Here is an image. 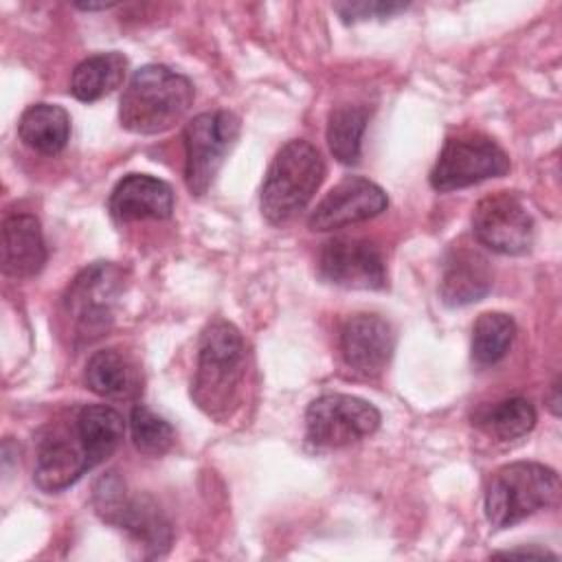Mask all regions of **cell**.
I'll return each instance as SVG.
<instances>
[{"label": "cell", "instance_id": "14", "mask_svg": "<svg viewBox=\"0 0 562 562\" xmlns=\"http://www.w3.org/2000/svg\"><path fill=\"white\" fill-rule=\"evenodd\" d=\"M110 215L116 222L167 220L173 213V189L147 173H127L110 193Z\"/></svg>", "mask_w": 562, "mask_h": 562}, {"label": "cell", "instance_id": "8", "mask_svg": "<svg viewBox=\"0 0 562 562\" xmlns=\"http://www.w3.org/2000/svg\"><path fill=\"white\" fill-rule=\"evenodd\" d=\"M380 426V411L356 395L327 393L310 402L305 432L318 448H342L373 435Z\"/></svg>", "mask_w": 562, "mask_h": 562}, {"label": "cell", "instance_id": "17", "mask_svg": "<svg viewBox=\"0 0 562 562\" xmlns=\"http://www.w3.org/2000/svg\"><path fill=\"white\" fill-rule=\"evenodd\" d=\"M88 470H92V465L79 437L70 441L64 435H50L42 439L37 448L33 481L44 492H59L77 483Z\"/></svg>", "mask_w": 562, "mask_h": 562}, {"label": "cell", "instance_id": "1", "mask_svg": "<svg viewBox=\"0 0 562 562\" xmlns=\"http://www.w3.org/2000/svg\"><path fill=\"white\" fill-rule=\"evenodd\" d=\"M193 99L189 77L162 64H147L130 77L121 94L119 121L134 134H160L184 119Z\"/></svg>", "mask_w": 562, "mask_h": 562}, {"label": "cell", "instance_id": "7", "mask_svg": "<svg viewBox=\"0 0 562 562\" xmlns=\"http://www.w3.org/2000/svg\"><path fill=\"white\" fill-rule=\"evenodd\" d=\"M509 171L507 154L483 134L450 136L430 171V187L435 191H454Z\"/></svg>", "mask_w": 562, "mask_h": 562}, {"label": "cell", "instance_id": "22", "mask_svg": "<svg viewBox=\"0 0 562 562\" xmlns=\"http://www.w3.org/2000/svg\"><path fill=\"white\" fill-rule=\"evenodd\" d=\"M367 123L369 110L360 105H340L329 112L327 143L338 162L356 165L360 160Z\"/></svg>", "mask_w": 562, "mask_h": 562}, {"label": "cell", "instance_id": "23", "mask_svg": "<svg viewBox=\"0 0 562 562\" xmlns=\"http://www.w3.org/2000/svg\"><path fill=\"white\" fill-rule=\"evenodd\" d=\"M516 334V323L503 312H485L472 327V360L481 367L496 364L505 358Z\"/></svg>", "mask_w": 562, "mask_h": 562}, {"label": "cell", "instance_id": "12", "mask_svg": "<svg viewBox=\"0 0 562 562\" xmlns=\"http://www.w3.org/2000/svg\"><path fill=\"white\" fill-rule=\"evenodd\" d=\"M116 274L119 270L114 266L94 263L72 281L66 294V307L75 314L77 336L92 340L110 327V301L116 294Z\"/></svg>", "mask_w": 562, "mask_h": 562}, {"label": "cell", "instance_id": "5", "mask_svg": "<svg viewBox=\"0 0 562 562\" xmlns=\"http://www.w3.org/2000/svg\"><path fill=\"white\" fill-rule=\"evenodd\" d=\"M97 514L136 538L149 555L162 553L171 542V525L149 496H130L116 472L103 474L92 490Z\"/></svg>", "mask_w": 562, "mask_h": 562}, {"label": "cell", "instance_id": "29", "mask_svg": "<svg viewBox=\"0 0 562 562\" xmlns=\"http://www.w3.org/2000/svg\"><path fill=\"white\" fill-rule=\"evenodd\" d=\"M558 402H560V397H558V382L553 384V397H551V411L558 415Z\"/></svg>", "mask_w": 562, "mask_h": 562}, {"label": "cell", "instance_id": "16", "mask_svg": "<svg viewBox=\"0 0 562 562\" xmlns=\"http://www.w3.org/2000/svg\"><path fill=\"white\" fill-rule=\"evenodd\" d=\"M46 263L42 226L31 213H13L2 222V272L15 279L37 274Z\"/></svg>", "mask_w": 562, "mask_h": 562}, {"label": "cell", "instance_id": "19", "mask_svg": "<svg viewBox=\"0 0 562 562\" xmlns=\"http://www.w3.org/2000/svg\"><path fill=\"white\" fill-rule=\"evenodd\" d=\"M18 134L29 149L42 156H57L68 145L70 116L61 105L33 103L22 112Z\"/></svg>", "mask_w": 562, "mask_h": 562}, {"label": "cell", "instance_id": "11", "mask_svg": "<svg viewBox=\"0 0 562 562\" xmlns=\"http://www.w3.org/2000/svg\"><path fill=\"white\" fill-rule=\"evenodd\" d=\"M389 206L384 189L369 178L347 176L310 213V228L318 233L345 228L380 215Z\"/></svg>", "mask_w": 562, "mask_h": 562}, {"label": "cell", "instance_id": "3", "mask_svg": "<svg viewBox=\"0 0 562 562\" xmlns=\"http://www.w3.org/2000/svg\"><path fill=\"white\" fill-rule=\"evenodd\" d=\"M244 360L246 347L235 325L215 321L204 329L191 386V395L204 413L217 419L228 413V404L235 402L244 375Z\"/></svg>", "mask_w": 562, "mask_h": 562}, {"label": "cell", "instance_id": "27", "mask_svg": "<svg viewBox=\"0 0 562 562\" xmlns=\"http://www.w3.org/2000/svg\"><path fill=\"white\" fill-rule=\"evenodd\" d=\"M496 555H503V558H516V555H527V558H555V555L549 553L547 549H514V551H503V553H496Z\"/></svg>", "mask_w": 562, "mask_h": 562}, {"label": "cell", "instance_id": "26", "mask_svg": "<svg viewBox=\"0 0 562 562\" xmlns=\"http://www.w3.org/2000/svg\"><path fill=\"white\" fill-rule=\"evenodd\" d=\"M408 4L404 2H380V0H362V2H336L334 11L340 15L342 22H364V20H386L395 13L404 11Z\"/></svg>", "mask_w": 562, "mask_h": 562}, {"label": "cell", "instance_id": "28", "mask_svg": "<svg viewBox=\"0 0 562 562\" xmlns=\"http://www.w3.org/2000/svg\"><path fill=\"white\" fill-rule=\"evenodd\" d=\"M79 9H83V11H97V9H110V7H114L112 2H101V4H77Z\"/></svg>", "mask_w": 562, "mask_h": 562}, {"label": "cell", "instance_id": "6", "mask_svg": "<svg viewBox=\"0 0 562 562\" xmlns=\"http://www.w3.org/2000/svg\"><path fill=\"white\" fill-rule=\"evenodd\" d=\"M239 136V119L228 110L193 116L184 132V180L191 195H204Z\"/></svg>", "mask_w": 562, "mask_h": 562}, {"label": "cell", "instance_id": "21", "mask_svg": "<svg viewBox=\"0 0 562 562\" xmlns=\"http://www.w3.org/2000/svg\"><path fill=\"white\" fill-rule=\"evenodd\" d=\"M127 59L119 50L97 53L79 61L72 70L70 92L83 103H92L114 92L125 77Z\"/></svg>", "mask_w": 562, "mask_h": 562}, {"label": "cell", "instance_id": "25", "mask_svg": "<svg viewBox=\"0 0 562 562\" xmlns=\"http://www.w3.org/2000/svg\"><path fill=\"white\" fill-rule=\"evenodd\" d=\"M130 428L134 446L149 457H160L173 446V428L167 419L149 411L145 404H136L130 413Z\"/></svg>", "mask_w": 562, "mask_h": 562}, {"label": "cell", "instance_id": "10", "mask_svg": "<svg viewBox=\"0 0 562 562\" xmlns=\"http://www.w3.org/2000/svg\"><path fill=\"white\" fill-rule=\"evenodd\" d=\"M321 277L349 290L386 288V263L380 248L367 239H331L321 250Z\"/></svg>", "mask_w": 562, "mask_h": 562}, {"label": "cell", "instance_id": "18", "mask_svg": "<svg viewBox=\"0 0 562 562\" xmlns=\"http://www.w3.org/2000/svg\"><path fill=\"white\" fill-rule=\"evenodd\" d=\"M83 382L92 393L108 400H132L140 393L138 367L119 349L94 351L86 362Z\"/></svg>", "mask_w": 562, "mask_h": 562}, {"label": "cell", "instance_id": "24", "mask_svg": "<svg viewBox=\"0 0 562 562\" xmlns=\"http://www.w3.org/2000/svg\"><path fill=\"white\" fill-rule=\"evenodd\" d=\"M476 419L485 432L501 441H512L527 435L536 426V408L525 397H507L479 413Z\"/></svg>", "mask_w": 562, "mask_h": 562}, {"label": "cell", "instance_id": "15", "mask_svg": "<svg viewBox=\"0 0 562 562\" xmlns=\"http://www.w3.org/2000/svg\"><path fill=\"white\" fill-rule=\"evenodd\" d=\"M490 261L474 248L459 246L446 257L439 294L450 307H461L481 301L492 290Z\"/></svg>", "mask_w": 562, "mask_h": 562}, {"label": "cell", "instance_id": "9", "mask_svg": "<svg viewBox=\"0 0 562 562\" xmlns=\"http://www.w3.org/2000/svg\"><path fill=\"white\" fill-rule=\"evenodd\" d=\"M472 233L498 255H525L533 241V220L516 195L498 191L474 206Z\"/></svg>", "mask_w": 562, "mask_h": 562}, {"label": "cell", "instance_id": "13", "mask_svg": "<svg viewBox=\"0 0 562 562\" xmlns=\"http://www.w3.org/2000/svg\"><path fill=\"white\" fill-rule=\"evenodd\" d=\"M395 349V334L389 321L378 314H356L340 331V353L345 364L362 375H380Z\"/></svg>", "mask_w": 562, "mask_h": 562}, {"label": "cell", "instance_id": "2", "mask_svg": "<svg viewBox=\"0 0 562 562\" xmlns=\"http://www.w3.org/2000/svg\"><path fill=\"white\" fill-rule=\"evenodd\" d=\"M325 176L318 149L303 140H288L272 158L259 195L263 217L279 226L303 211L314 198Z\"/></svg>", "mask_w": 562, "mask_h": 562}, {"label": "cell", "instance_id": "4", "mask_svg": "<svg viewBox=\"0 0 562 562\" xmlns=\"http://www.w3.org/2000/svg\"><path fill=\"white\" fill-rule=\"evenodd\" d=\"M560 479L555 470L536 461L501 465L485 487V516L496 529L514 527L527 516L558 505Z\"/></svg>", "mask_w": 562, "mask_h": 562}, {"label": "cell", "instance_id": "20", "mask_svg": "<svg viewBox=\"0 0 562 562\" xmlns=\"http://www.w3.org/2000/svg\"><path fill=\"white\" fill-rule=\"evenodd\" d=\"M75 432L86 450L90 465L94 468L119 448L125 432V422L116 408L108 404H92L77 413Z\"/></svg>", "mask_w": 562, "mask_h": 562}]
</instances>
